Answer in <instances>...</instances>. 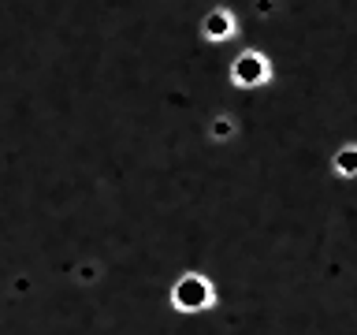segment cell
I'll return each mask as SVG.
<instances>
[{
  "label": "cell",
  "mask_w": 357,
  "mask_h": 335,
  "mask_svg": "<svg viewBox=\"0 0 357 335\" xmlns=\"http://www.w3.org/2000/svg\"><path fill=\"white\" fill-rule=\"evenodd\" d=\"M208 302H212V287H208V279H201V276H183L172 290V306L178 313H201Z\"/></svg>",
  "instance_id": "cell-1"
}]
</instances>
